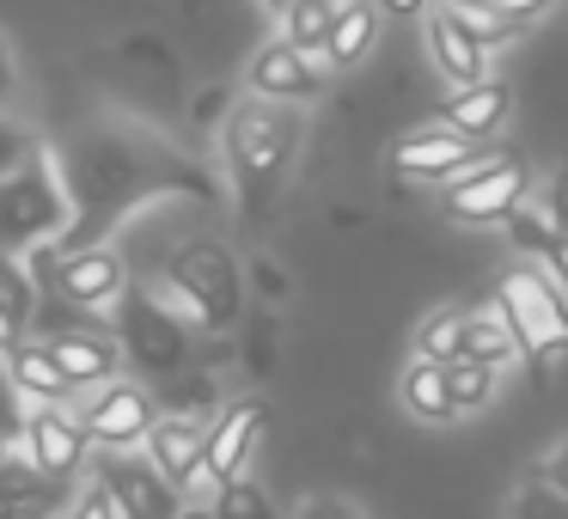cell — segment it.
Returning a JSON list of instances; mask_svg holds the SVG:
<instances>
[{
  "instance_id": "277c9868",
  "label": "cell",
  "mask_w": 568,
  "mask_h": 519,
  "mask_svg": "<svg viewBox=\"0 0 568 519\" xmlns=\"http://www.w3.org/2000/svg\"><path fill=\"white\" fill-rule=\"evenodd\" d=\"M495 306H501L519 355H531L544 373L568 355V287L556 275L531 269V263H514L501 275V287H495Z\"/></svg>"
},
{
  "instance_id": "7402d4cb",
  "label": "cell",
  "mask_w": 568,
  "mask_h": 519,
  "mask_svg": "<svg viewBox=\"0 0 568 519\" xmlns=\"http://www.w3.org/2000/svg\"><path fill=\"white\" fill-rule=\"evenodd\" d=\"M404 409L416 421H453V391H446V360H428V355H416L404 367Z\"/></svg>"
},
{
  "instance_id": "ba28073f",
  "label": "cell",
  "mask_w": 568,
  "mask_h": 519,
  "mask_svg": "<svg viewBox=\"0 0 568 519\" xmlns=\"http://www.w3.org/2000/svg\"><path fill=\"white\" fill-rule=\"evenodd\" d=\"M519 190H526V172H519L514 160L477 153L465 172L446 177L440 208H446V221H458V226H495V221H501V214L519 202Z\"/></svg>"
},
{
  "instance_id": "484cf974",
  "label": "cell",
  "mask_w": 568,
  "mask_h": 519,
  "mask_svg": "<svg viewBox=\"0 0 568 519\" xmlns=\"http://www.w3.org/2000/svg\"><path fill=\"white\" fill-rule=\"evenodd\" d=\"M446 13L458 19V26L470 31V38L483 43V50H495V43H507V38H519V19H507L495 0H446Z\"/></svg>"
},
{
  "instance_id": "30bf717a",
  "label": "cell",
  "mask_w": 568,
  "mask_h": 519,
  "mask_svg": "<svg viewBox=\"0 0 568 519\" xmlns=\"http://www.w3.org/2000/svg\"><path fill=\"white\" fill-rule=\"evenodd\" d=\"M263 428H270V404H263V397L226 404L221 416H214V428L202 434V470H209L214 482L239 477V470L251 465V446L263 440Z\"/></svg>"
},
{
  "instance_id": "4dcf8cb0",
  "label": "cell",
  "mask_w": 568,
  "mask_h": 519,
  "mask_svg": "<svg viewBox=\"0 0 568 519\" xmlns=\"http://www.w3.org/2000/svg\"><path fill=\"white\" fill-rule=\"evenodd\" d=\"M507 513H519V519H531V513L568 519V495L556 489L550 477H531V482H519V495H514V501H507Z\"/></svg>"
},
{
  "instance_id": "603a6c76",
  "label": "cell",
  "mask_w": 568,
  "mask_h": 519,
  "mask_svg": "<svg viewBox=\"0 0 568 519\" xmlns=\"http://www.w3.org/2000/svg\"><path fill=\"white\" fill-rule=\"evenodd\" d=\"M446 391H453V416H470L495 397V360L477 355H453L446 360Z\"/></svg>"
},
{
  "instance_id": "7a4b0ae2",
  "label": "cell",
  "mask_w": 568,
  "mask_h": 519,
  "mask_svg": "<svg viewBox=\"0 0 568 519\" xmlns=\"http://www.w3.org/2000/svg\"><path fill=\"white\" fill-rule=\"evenodd\" d=\"M300 147V123L275 99H245L226 116V165H233V190L245 221H257L270 208V196L282 190L287 165Z\"/></svg>"
},
{
  "instance_id": "60d3db41",
  "label": "cell",
  "mask_w": 568,
  "mask_h": 519,
  "mask_svg": "<svg viewBox=\"0 0 568 519\" xmlns=\"http://www.w3.org/2000/svg\"><path fill=\"white\" fill-rule=\"evenodd\" d=\"M7 343H13V330H7V324H0V348H7Z\"/></svg>"
},
{
  "instance_id": "1f68e13d",
  "label": "cell",
  "mask_w": 568,
  "mask_h": 519,
  "mask_svg": "<svg viewBox=\"0 0 568 519\" xmlns=\"http://www.w3.org/2000/svg\"><path fill=\"white\" fill-rule=\"evenodd\" d=\"M74 513H80V519H129V513H123V495H116V489H111V482H104V477L92 482V495H87V501L74 507Z\"/></svg>"
},
{
  "instance_id": "9a60e30c",
  "label": "cell",
  "mask_w": 568,
  "mask_h": 519,
  "mask_svg": "<svg viewBox=\"0 0 568 519\" xmlns=\"http://www.w3.org/2000/svg\"><path fill=\"white\" fill-rule=\"evenodd\" d=\"M43 348H50V360L74 379V391H80V385L116 379V367H123V343L104 336V330H55Z\"/></svg>"
},
{
  "instance_id": "e575fe53",
  "label": "cell",
  "mask_w": 568,
  "mask_h": 519,
  "mask_svg": "<svg viewBox=\"0 0 568 519\" xmlns=\"http://www.w3.org/2000/svg\"><path fill=\"white\" fill-rule=\"evenodd\" d=\"M26 153H31V141L19 135L13 123H0V172H7V165H19V160H26Z\"/></svg>"
},
{
  "instance_id": "d4e9b609",
  "label": "cell",
  "mask_w": 568,
  "mask_h": 519,
  "mask_svg": "<svg viewBox=\"0 0 568 519\" xmlns=\"http://www.w3.org/2000/svg\"><path fill=\"white\" fill-rule=\"evenodd\" d=\"M458 355L495 360V367H501L507 355H519V343H514V330H507L501 306H495V312H465V336H458Z\"/></svg>"
},
{
  "instance_id": "44dd1931",
  "label": "cell",
  "mask_w": 568,
  "mask_h": 519,
  "mask_svg": "<svg viewBox=\"0 0 568 519\" xmlns=\"http://www.w3.org/2000/svg\"><path fill=\"white\" fill-rule=\"evenodd\" d=\"M373 38H379V13H373L367 0H348V7H336V13H331V31H324V62H331V68H355L361 55L373 50Z\"/></svg>"
},
{
  "instance_id": "2e32d148",
  "label": "cell",
  "mask_w": 568,
  "mask_h": 519,
  "mask_svg": "<svg viewBox=\"0 0 568 519\" xmlns=\"http://www.w3.org/2000/svg\"><path fill=\"white\" fill-rule=\"evenodd\" d=\"M428 50H434V68H440L453 86L489 74V50H483V43L470 38L453 13H446V0H440V7H428Z\"/></svg>"
},
{
  "instance_id": "5bb4252c",
  "label": "cell",
  "mask_w": 568,
  "mask_h": 519,
  "mask_svg": "<svg viewBox=\"0 0 568 519\" xmlns=\"http://www.w3.org/2000/svg\"><path fill=\"white\" fill-rule=\"evenodd\" d=\"M26 440H31V458H38V470H50L55 482H68V477H74V470L92 458L87 421L62 416V404H43L38 416H26Z\"/></svg>"
},
{
  "instance_id": "5b68a950",
  "label": "cell",
  "mask_w": 568,
  "mask_h": 519,
  "mask_svg": "<svg viewBox=\"0 0 568 519\" xmlns=\"http://www.w3.org/2000/svg\"><path fill=\"white\" fill-rule=\"evenodd\" d=\"M165 282L184 299V312L202 324V330H226V324L245 312V282H239V263L226 257V245L214 238H196L184 245L172 263H165Z\"/></svg>"
},
{
  "instance_id": "ac0fdd59",
  "label": "cell",
  "mask_w": 568,
  "mask_h": 519,
  "mask_svg": "<svg viewBox=\"0 0 568 519\" xmlns=\"http://www.w3.org/2000/svg\"><path fill=\"white\" fill-rule=\"evenodd\" d=\"M62 482L50 470H38V458H0V513L19 519V513H50L62 507Z\"/></svg>"
},
{
  "instance_id": "4316f807",
  "label": "cell",
  "mask_w": 568,
  "mask_h": 519,
  "mask_svg": "<svg viewBox=\"0 0 568 519\" xmlns=\"http://www.w3.org/2000/svg\"><path fill=\"white\" fill-rule=\"evenodd\" d=\"M336 0H287L282 7V38L300 50H324V31H331Z\"/></svg>"
},
{
  "instance_id": "83f0119b",
  "label": "cell",
  "mask_w": 568,
  "mask_h": 519,
  "mask_svg": "<svg viewBox=\"0 0 568 519\" xmlns=\"http://www.w3.org/2000/svg\"><path fill=\"white\" fill-rule=\"evenodd\" d=\"M209 513H221V519H270V495L257 489V482L239 470V477H226V482H214V501H209Z\"/></svg>"
},
{
  "instance_id": "f35d334b",
  "label": "cell",
  "mask_w": 568,
  "mask_h": 519,
  "mask_svg": "<svg viewBox=\"0 0 568 519\" xmlns=\"http://www.w3.org/2000/svg\"><path fill=\"white\" fill-rule=\"evenodd\" d=\"M544 477H550L556 489L568 495V440H562V446H556V452H550V465H544Z\"/></svg>"
},
{
  "instance_id": "7c38bea8",
  "label": "cell",
  "mask_w": 568,
  "mask_h": 519,
  "mask_svg": "<svg viewBox=\"0 0 568 519\" xmlns=\"http://www.w3.org/2000/svg\"><path fill=\"white\" fill-rule=\"evenodd\" d=\"M251 92H257V99H275V104H287V99H318V92H324V68L312 62V50L275 38L270 50L251 55Z\"/></svg>"
},
{
  "instance_id": "d6986e66",
  "label": "cell",
  "mask_w": 568,
  "mask_h": 519,
  "mask_svg": "<svg viewBox=\"0 0 568 519\" xmlns=\"http://www.w3.org/2000/svg\"><path fill=\"white\" fill-rule=\"evenodd\" d=\"M104 482H111L116 495H123V513L129 519H165L178 513V489L160 477V465H111L104 470Z\"/></svg>"
},
{
  "instance_id": "d590c367",
  "label": "cell",
  "mask_w": 568,
  "mask_h": 519,
  "mask_svg": "<svg viewBox=\"0 0 568 519\" xmlns=\"http://www.w3.org/2000/svg\"><path fill=\"white\" fill-rule=\"evenodd\" d=\"M495 7H501L507 19H519V26H531V19H538L544 7H550V0H495Z\"/></svg>"
},
{
  "instance_id": "ab89813d",
  "label": "cell",
  "mask_w": 568,
  "mask_h": 519,
  "mask_svg": "<svg viewBox=\"0 0 568 519\" xmlns=\"http://www.w3.org/2000/svg\"><path fill=\"white\" fill-rule=\"evenodd\" d=\"M428 0H385V13H397V19H416Z\"/></svg>"
},
{
  "instance_id": "e0dca14e",
  "label": "cell",
  "mask_w": 568,
  "mask_h": 519,
  "mask_svg": "<svg viewBox=\"0 0 568 519\" xmlns=\"http://www.w3.org/2000/svg\"><path fill=\"white\" fill-rule=\"evenodd\" d=\"M446 123H453L458 135H470V141H489L495 129L507 123V86L489 80V74L453 86V99H446Z\"/></svg>"
},
{
  "instance_id": "6da1fadb",
  "label": "cell",
  "mask_w": 568,
  "mask_h": 519,
  "mask_svg": "<svg viewBox=\"0 0 568 519\" xmlns=\"http://www.w3.org/2000/svg\"><path fill=\"white\" fill-rule=\"evenodd\" d=\"M68 184H74V226L62 233V251L111 238L129 214L160 196H209V177L184 153H172L165 141L123 135V129H99L80 141Z\"/></svg>"
},
{
  "instance_id": "3957f363",
  "label": "cell",
  "mask_w": 568,
  "mask_h": 519,
  "mask_svg": "<svg viewBox=\"0 0 568 519\" xmlns=\"http://www.w3.org/2000/svg\"><path fill=\"white\" fill-rule=\"evenodd\" d=\"M74 226V184L68 165L50 147H31L19 165L0 172V251H31L50 245Z\"/></svg>"
},
{
  "instance_id": "d6a6232c",
  "label": "cell",
  "mask_w": 568,
  "mask_h": 519,
  "mask_svg": "<svg viewBox=\"0 0 568 519\" xmlns=\"http://www.w3.org/2000/svg\"><path fill=\"white\" fill-rule=\"evenodd\" d=\"M7 434H26V416H19V385L0 367V440H7Z\"/></svg>"
},
{
  "instance_id": "8d00e7d4",
  "label": "cell",
  "mask_w": 568,
  "mask_h": 519,
  "mask_svg": "<svg viewBox=\"0 0 568 519\" xmlns=\"http://www.w3.org/2000/svg\"><path fill=\"white\" fill-rule=\"evenodd\" d=\"M544 263H550V269H556V282L568 287V233H556V238H550V251H544Z\"/></svg>"
},
{
  "instance_id": "52a82bcc",
  "label": "cell",
  "mask_w": 568,
  "mask_h": 519,
  "mask_svg": "<svg viewBox=\"0 0 568 519\" xmlns=\"http://www.w3.org/2000/svg\"><path fill=\"white\" fill-rule=\"evenodd\" d=\"M38 275H43L50 294H62L68 306H80V312H111L129 287L123 257H116L104 238L99 245H74V251H62V257H43Z\"/></svg>"
},
{
  "instance_id": "9c48e42d",
  "label": "cell",
  "mask_w": 568,
  "mask_h": 519,
  "mask_svg": "<svg viewBox=\"0 0 568 519\" xmlns=\"http://www.w3.org/2000/svg\"><path fill=\"white\" fill-rule=\"evenodd\" d=\"M80 421H87L92 446H104V452H129V446H141L148 428H153V397L141 391V385H129V379H111L87 404Z\"/></svg>"
},
{
  "instance_id": "f546056e",
  "label": "cell",
  "mask_w": 568,
  "mask_h": 519,
  "mask_svg": "<svg viewBox=\"0 0 568 519\" xmlns=\"http://www.w3.org/2000/svg\"><path fill=\"white\" fill-rule=\"evenodd\" d=\"M458 336H465V312H434V318L416 330V355L453 360L458 355Z\"/></svg>"
},
{
  "instance_id": "8992f818",
  "label": "cell",
  "mask_w": 568,
  "mask_h": 519,
  "mask_svg": "<svg viewBox=\"0 0 568 519\" xmlns=\"http://www.w3.org/2000/svg\"><path fill=\"white\" fill-rule=\"evenodd\" d=\"M111 312H116V343H123V355L135 360V367L172 373V367H184V360H190V324L178 318L165 299L123 287V299H116Z\"/></svg>"
},
{
  "instance_id": "8fae6325",
  "label": "cell",
  "mask_w": 568,
  "mask_h": 519,
  "mask_svg": "<svg viewBox=\"0 0 568 519\" xmlns=\"http://www.w3.org/2000/svg\"><path fill=\"white\" fill-rule=\"evenodd\" d=\"M477 153L483 147L470 135H458L453 123H440V129H416V135L397 141V147H392V172L397 177H422V184H446V177L465 172Z\"/></svg>"
},
{
  "instance_id": "7bdbcfd3",
  "label": "cell",
  "mask_w": 568,
  "mask_h": 519,
  "mask_svg": "<svg viewBox=\"0 0 568 519\" xmlns=\"http://www.w3.org/2000/svg\"><path fill=\"white\" fill-rule=\"evenodd\" d=\"M428 7H434V0H428Z\"/></svg>"
},
{
  "instance_id": "836d02e7",
  "label": "cell",
  "mask_w": 568,
  "mask_h": 519,
  "mask_svg": "<svg viewBox=\"0 0 568 519\" xmlns=\"http://www.w3.org/2000/svg\"><path fill=\"white\" fill-rule=\"evenodd\" d=\"M544 202H550V214H556V226L568 233V165H556V177L544 184Z\"/></svg>"
},
{
  "instance_id": "74e56055",
  "label": "cell",
  "mask_w": 568,
  "mask_h": 519,
  "mask_svg": "<svg viewBox=\"0 0 568 519\" xmlns=\"http://www.w3.org/2000/svg\"><path fill=\"white\" fill-rule=\"evenodd\" d=\"M19 92V68H13V50H7V38H0V99H13Z\"/></svg>"
},
{
  "instance_id": "4fadbf2b",
  "label": "cell",
  "mask_w": 568,
  "mask_h": 519,
  "mask_svg": "<svg viewBox=\"0 0 568 519\" xmlns=\"http://www.w3.org/2000/svg\"><path fill=\"white\" fill-rule=\"evenodd\" d=\"M202 421H190V416H153V428H148V452H153V465H160V477L172 482V489H214V477L202 470Z\"/></svg>"
},
{
  "instance_id": "f1b7e54d",
  "label": "cell",
  "mask_w": 568,
  "mask_h": 519,
  "mask_svg": "<svg viewBox=\"0 0 568 519\" xmlns=\"http://www.w3.org/2000/svg\"><path fill=\"white\" fill-rule=\"evenodd\" d=\"M31 306H38V299H31L26 269L13 263V251H0V324H7V330L19 336V330L31 324Z\"/></svg>"
},
{
  "instance_id": "cb8c5ba5",
  "label": "cell",
  "mask_w": 568,
  "mask_h": 519,
  "mask_svg": "<svg viewBox=\"0 0 568 519\" xmlns=\"http://www.w3.org/2000/svg\"><path fill=\"white\" fill-rule=\"evenodd\" d=\"M501 221H507V233H514V245H526L531 257H544V251H550V238L562 233V226H556V214H550V202L531 196V190H519V202L501 214Z\"/></svg>"
},
{
  "instance_id": "b9f144b4",
  "label": "cell",
  "mask_w": 568,
  "mask_h": 519,
  "mask_svg": "<svg viewBox=\"0 0 568 519\" xmlns=\"http://www.w3.org/2000/svg\"><path fill=\"white\" fill-rule=\"evenodd\" d=\"M270 7H275V13H282V7H287V0H270Z\"/></svg>"
},
{
  "instance_id": "ffe728a7",
  "label": "cell",
  "mask_w": 568,
  "mask_h": 519,
  "mask_svg": "<svg viewBox=\"0 0 568 519\" xmlns=\"http://www.w3.org/2000/svg\"><path fill=\"white\" fill-rule=\"evenodd\" d=\"M7 379L19 385V397H38V404H62V397L74 391V379L55 367L43 343H13L7 348Z\"/></svg>"
}]
</instances>
